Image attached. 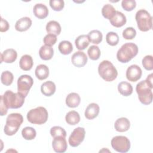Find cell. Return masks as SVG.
<instances>
[{"instance_id": "obj_21", "label": "cell", "mask_w": 153, "mask_h": 153, "mask_svg": "<svg viewBox=\"0 0 153 153\" xmlns=\"http://www.w3.org/2000/svg\"><path fill=\"white\" fill-rule=\"evenodd\" d=\"M19 65L22 70L25 71H30L33 65L32 57L28 54L22 56L19 61Z\"/></svg>"}, {"instance_id": "obj_15", "label": "cell", "mask_w": 153, "mask_h": 153, "mask_svg": "<svg viewBox=\"0 0 153 153\" xmlns=\"http://www.w3.org/2000/svg\"><path fill=\"white\" fill-rule=\"evenodd\" d=\"M33 12L35 16L39 19H44L48 15V9L43 4H35L33 8Z\"/></svg>"}, {"instance_id": "obj_24", "label": "cell", "mask_w": 153, "mask_h": 153, "mask_svg": "<svg viewBox=\"0 0 153 153\" xmlns=\"http://www.w3.org/2000/svg\"><path fill=\"white\" fill-rule=\"evenodd\" d=\"M35 74L38 79L44 80L47 78L49 75V69L45 65L41 64L36 66Z\"/></svg>"}, {"instance_id": "obj_3", "label": "cell", "mask_w": 153, "mask_h": 153, "mask_svg": "<svg viewBox=\"0 0 153 153\" xmlns=\"http://www.w3.org/2000/svg\"><path fill=\"white\" fill-rule=\"evenodd\" d=\"M4 104L8 109H18L21 108L25 102V97L20 94L13 93L11 90H7L3 95H1Z\"/></svg>"}, {"instance_id": "obj_18", "label": "cell", "mask_w": 153, "mask_h": 153, "mask_svg": "<svg viewBox=\"0 0 153 153\" xmlns=\"http://www.w3.org/2000/svg\"><path fill=\"white\" fill-rule=\"evenodd\" d=\"M31 25V19L28 17H24L16 22L15 25V29L19 32H24L28 30Z\"/></svg>"}, {"instance_id": "obj_30", "label": "cell", "mask_w": 153, "mask_h": 153, "mask_svg": "<svg viewBox=\"0 0 153 153\" xmlns=\"http://www.w3.org/2000/svg\"><path fill=\"white\" fill-rule=\"evenodd\" d=\"M90 42L94 44H100L103 38L102 33L100 31L98 30H91L88 34L87 35Z\"/></svg>"}, {"instance_id": "obj_1", "label": "cell", "mask_w": 153, "mask_h": 153, "mask_svg": "<svg viewBox=\"0 0 153 153\" xmlns=\"http://www.w3.org/2000/svg\"><path fill=\"white\" fill-rule=\"evenodd\" d=\"M138 53V47L133 42L123 44L117 53V60L123 63L129 62Z\"/></svg>"}, {"instance_id": "obj_11", "label": "cell", "mask_w": 153, "mask_h": 153, "mask_svg": "<svg viewBox=\"0 0 153 153\" xmlns=\"http://www.w3.org/2000/svg\"><path fill=\"white\" fill-rule=\"evenodd\" d=\"M142 71L141 68L137 65H130L126 71V78L131 82H136L139 80L142 76Z\"/></svg>"}, {"instance_id": "obj_37", "label": "cell", "mask_w": 153, "mask_h": 153, "mask_svg": "<svg viewBox=\"0 0 153 153\" xmlns=\"http://www.w3.org/2000/svg\"><path fill=\"white\" fill-rule=\"evenodd\" d=\"M142 63L143 68L147 71H151L153 69V57L151 55H147L145 56L142 60Z\"/></svg>"}, {"instance_id": "obj_41", "label": "cell", "mask_w": 153, "mask_h": 153, "mask_svg": "<svg viewBox=\"0 0 153 153\" xmlns=\"http://www.w3.org/2000/svg\"><path fill=\"white\" fill-rule=\"evenodd\" d=\"M44 43L45 45L51 47L54 45L57 41V36L56 35L51 33H48L46 35L43 39Z\"/></svg>"}, {"instance_id": "obj_14", "label": "cell", "mask_w": 153, "mask_h": 153, "mask_svg": "<svg viewBox=\"0 0 153 153\" xmlns=\"http://www.w3.org/2000/svg\"><path fill=\"white\" fill-rule=\"evenodd\" d=\"M17 57V53L13 48H8L1 54V62L12 63L16 61Z\"/></svg>"}, {"instance_id": "obj_6", "label": "cell", "mask_w": 153, "mask_h": 153, "mask_svg": "<svg viewBox=\"0 0 153 153\" xmlns=\"http://www.w3.org/2000/svg\"><path fill=\"white\" fill-rule=\"evenodd\" d=\"M137 27L140 31L147 32L152 29V17L145 10H138L135 16Z\"/></svg>"}, {"instance_id": "obj_23", "label": "cell", "mask_w": 153, "mask_h": 153, "mask_svg": "<svg viewBox=\"0 0 153 153\" xmlns=\"http://www.w3.org/2000/svg\"><path fill=\"white\" fill-rule=\"evenodd\" d=\"M39 55L41 59L44 60H50L54 55V50L51 47L42 45L39 50Z\"/></svg>"}, {"instance_id": "obj_27", "label": "cell", "mask_w": 153, "mask_h": 153, "mask_svg": "<svg viewBox=\"0 0 153 153\" xmlns=\"http://www.w3.org/2000/svg\"><path fill=\"white\" fill-rule=\"evenodd\" d=\"M119 93L124 96H128L133 93V87L131 84L126 81H122L118 85Z\"/></svg>"}, {"instance_id": "obj_26", "label": "cell", "mask_w": 153, "mask_h": 153, "mask_svg": "<svg viewBox=\"0 0 153 153\" xmlns=\"http://www.w3.org/2000/svg\"><path fill=\"white\" fill-rule=\"evenodd\" d=\"M45 29L48 33H51L55 35H59L60 33L62 30L59 23L54 20H51L48 22Z\"/></svg>"}, {"instance_id": "obj_7", "label": "cell", "mask_w": 153, "mask_h": 153, "mask_svg": "<svg viewBox=\"0 0 153 153\" xmlns=\"http://www.w3.org/2000/svg\"><path fill=\"white\" fill-rule=\"evenodd\" d=\"M139 101L143 105H148L152 102V89L145 80L139 82L136 87Z\"/></svg>"}, {"instance_id": "obj_10", "label": "cell", "mask_w": 153, "mask_h": 153, "mask_svg": "<svg viewBox=\"0 0 153 153\" xmlns=\"http://www.w3.org/2000/svg\"><path fill=\"white\" fill-rule=\"evenodd\" d=\"M85 134V131L84 128L81 127L75 128L69 137L68 142L69 145L72 147L79 146L83 142Z\"/></svg>"}, {"instance_id": "obj_8", "label": "cell", "mask_w": 153, "mask_h": 153, "mask_svg": "<svg viewBox=\"0 0 153 153\" xmlns=\"http://www.w3.org/2000/svg\"><path fill=\"white\" fill-rule=\"evenodd\" d=\"M112 148L121 153L128 152L130 149V142L129 139L124 136H117L114 137L111 141Z\"/></svg>"}, {"instance_id": "obj_39", "label": "cell", "mask_w": 153, "mask_h": 153, "mask_svg": "<svg viewBox=\"0 0 153 153\" xmlns=\"http://www.w3.org/2000/svg\"><path fill=\"white\" fill-rule=\"evenodd\" d=\"M49 4L51 8L56 11L62 10L65 6V2L63 0H50Z\"/></svg>"}, {"instance_id": "obj_9", "label": "cell", "mask_w": 153, "mask_h": 153, "mask_svg": "<svg viewBox=\"0 0 153 153\" xmlns=\"http://www.w3.org/2000/svg\"><path fill=\"white\" fill-rule=\"evenodd\" d=\"M33 84V78L29 75H22L17 79V92L25 98Z\"/></svg>"}, {"instance_id": "obj_43", "label": "cell", "mask_w": 153, "mask_h": 153, "mask_svg": "<svg viewBox=\"0 0 153 153\" xmlns=\"http://www.w3.org/2000/svg\"><path fill=\"white\" fill-rule=\"evenodd\" d=\"M0 114L1 116L5 115L7 114L8 112V108L6 106V105L4 104L3 100L1 98L0 100Z\"/></svg>"}, {"instance_id": "obj_12", "label": "cell", "mask_w": 153, "mask_h": 153, "mask_svg": "<svg viewBox=\"0 0 153 153\" xmlns=\"http://www.w3.org/2000/svg\"><path fill=\"white\" fill-rule=\"evenodd\" d=\"M87 57L85 53L78 51L73 54L71 57V62L74 66L77 68H81L85 66L87 62Z\"/></svg>"}, {"instance_id": "obj_16", "label": "cell", "mask_w": 153, "mask_h": 153, "mask_svg": "<svg viewBox=\"0 0 153 153\" xmlns=\"http://www.w3.org/2000/svg\"><path fill=\"white\" fill-rule=\"evenodd\" d=\"M100 111L99 106L95 103L89 104L86 108L84 112L85 117L88 120H93L99 114Z\"/></svg>"}, {"instance_id": "obj_29", "label": "cell", "mask_w": 153, "mask_h": 153, "mask_svg": "<svg viewBox=\"0 0 153 153\" xmlns=\"http://www.w3.org/2000/svg\"><path fill=\"white\" fill-rule=\"evenodd\" d=\"M58 49L61 54L63 55L69 54L73 50V46L71 42L69 41H61L59 45Z\"/></svg>"}, {"instance_id": "obj_17", "label": "cell", "mask_w": 153, "mask_h": 153, "mask_svg": "<svg viewBox=\"0 0 153 153\" xmlns=\"http://www.w3.org/2000/svg\"><path fill=\"white\" fill-rule=\"evenodd\" d=\"M111 24L115 27H121L123 26L127 22L126 16L121 12L116 11L115 14L109 20Z\"/></svg>"}, {"instance_id": "obj_36", "label": "cell", "mask_w": 153, "mask_h": 153, "mask_svg": "<svg viewBox=\"0 0 153 153\" xmlns=\"http://www.w3.org/2000/svg\"><path fill=\"white\" fill-rule=\"evenodd\" d=\"M50 134L51 136L54 138L58 136H62L63 137H66V132L65 129L60 126H54L50 129Z\"/></svg>"}, {"instance_id": "obj_22", "label": "cell", "mask_w": 153, "mask_h": 153, "mask_svg": "<svg viewBox=\"0 0 153 153\" xmlns=\"http://www.w3.org/2000/svg\"><path fill=\"white\" fill-rule=\"evenodd\" d=\"M81 102L79 95L76 93H71L66 97V104L69 108L77 107Z\"/></svg>"}, {"instance_id": "obj_44", "label": "cell", "mask_w": 153, "mask_h": 153, "mask_svg": "<svg viewBox=\"0 0 153 153\" xmlns=\"http://www.w3.org/2000/svg\"><path fill=\"white\" fill-rule=\"evenodd\" d=\"M152 74H149V75H148L146 79H145L146 82H147V84H148V85L149 86V87L152 89L153 88V85H152Z\"/></svg>"}, {"instance_id": "obj_32", "label": "cell", "mask_w": 153, "mask_h": 153, "mask_svg": "<svg viewBox=\"0 0 153 153\" xmlns=\"http://www.w3.org/2000/svg\"><path fill=\"white\" fill-rule=\"evenodd\" d=\"M22 135L23 137L27 140H33L36 135V130L31 127H26L22 130Z\"/></svg>"}, {"instance_id": "obj_13", "label": "cell", "mask_w": 153, "mask_h": 153, "mask_svg": "<svg viewBox=\"0 0 153 153\" xmlns=\"http://www.w3.org/2000/svg\"><path fill=\"white\" fill-rule=\"evenodd\" d=\"M52 146L53 150L57 153L65 152L68 148L67 142L65 137L58 136L54 138L52 142Z\"/></svg>"}, {"instance_id": "obj_35", "label": "cell", "mask_w": 153, "mask_h": 153, "mask_svg": "<svg viewBox=\"0 0 153 153\" xmlns=\"http://www.w3.org/2000/svg\"><path fill=\"white\" fill-rule=\"evenodd\" d=\"M106 41L109 45L115 46L119 42V36L115 32H109L106 35Z\"/></svg>"}, {"instance_id": "obj_4", "label": "cell", "mask_w": 153, "mask_h": 153, "mask_svg": "<svg viewBox=\"0 0 153 153\" xmlns=\"http://www.w3.org/2000/svg\"><path fill=\"white\" fill-rule=\"evenodd\" d=\"M98 72L100 77L107 82L116 79L118 72L114 65L109 60H103L98 66Z\"/></svg>"}, {"instance_id": "obj_33", "label": "cell", "mask_w": 153, "mask_h": 153, "mask_svg": "<svg viewBox=\"0 0 153 153\" xmlns=\"http://www.w3.org/2000/svg\"><path fill=\"white\" fill-rule=\"evenodd\" d=\"M87 53H88V57L92 60H98L101 55L100 50L99 49V47L97 45L90 46L87 50Z\"/></svg>"}, {"instance_id": "obj_38", "label": "cell", "mask_w": 153, "mask_h": 153, "mask_svg": "<svg viewBox=\"0 0 153 153\" xmlns=\"http://www.w3.org/2000/svg\"><path fill=\"white\" fill-rule=\"evenodd\" d=\"M136 35V30L132 27H128L126 28L123 32V37L127 40L133 39Z\"/></svg>"}, {"instance_id": "obj_42", "label": "cell", "mask_w": 153, "mask_h": 153, "mask_svg": "<svg viewBox=\"0 0 153 153\" xmlns=\"http://www.w3.org/2000/svg\"><path fill=\"white\" fill-rule=\"evenodd\" d=\"M0 26H1L0 31L1 32H5L7 31L9 29V27H10V25H9L8 22L6 20L4 19L2 17L1 19Z\"/></svg>"}, {"instance_id": "obj_2", "label": "cell", "mask_w": 153, "mask_h": 153, "mask_svg": "<svg viewBox=\"0 0 153 153\" xmlns=\"http://www.w3.org/2000/svg\"><path fill=\"white\" fill-rule=\"evenodd\" d=\"M23 121V116L19 113H12L8 115L4 131L7 136H13L19 130Z\"/></svg>"}, {"instance_id": "obj_34", "label": "cell", "mask_w": 153, "mask_h": 153, "mask_svg": "<svg viewBox=\"0 0 153 153\" xmlns=\"http://www.w3.org/2000/svg\"><path fill=\"white\" fill-rule=\"evenodd\" d=\"M13 79L14 76L11 72L8 71H5L2 72V73L1 74V81L2 84L7 86L10 85L13 83Z\"/></svg>"}, {"instance_id": "obj_31", "label": "cell", "mask_w": 153, "mask_h": 153, "mask_svg": "<svg viewBox=\"0 0 153 153\" xmlns=\"http://www.w3.org/2000/svg\"><path fill=\"white\" fill-rule=\"evenodd\" d=\"M116 13L115 8L111 4H105L102 9V16L108 20H111Z\"/></svg>"}, {"instance_id": "obj_25", "label": "cell", "mask_w": 153, "mask_h": 153, "mask_svg": "<svg viewBox=\"0 0 153 153\" xmlns=\"http://www.w3.org/2000/svg\"><path fill=\"white\" fill-rule=\"evenodd\" d=\"M90 44V40L87 35H81L78 36L75 41V44L76 48L79 50H83L87 48Z\"/></svg>"}, {"instance_id": "obj_5", "label": "cell", "mask_w": 153, "mask_h": 153, "mask_svg": "<svg viewBox=\"0 0 153 153\" xmlns=\"http://www.w3.org/2000/svg\"><path fill=\"white\" fill-rule=\"evenodd\" d=\"M48 117V111L42 106H38L35 109H32L27 114L28 121L33 124H43L47 122Z\"/></svg>"}, {"instance_id": "obj_40", "label": "cell", "mask_w": 153, "mask_h": 153, "mask_svg": "<svg viewBox=\"0 0 153 153\" xmlns=\"http://www.w3.org/2000/svg\"><path fill=\"white\" fill-rule=\"evenodd\" d=\"M123 8L127 11H131L136 8V2L134 0H123L121 2Z\"/></svg>"}, {"instance_id": "obj_28", "label": "cell", "mask_w": 153, "mask_h": 153, "mask_svg": "<svg viewBox=\"0 0 153 153\" xmlns=\"http://www.w3.org/2000/svg\"><path fill=\"white\" fill-rule=\"evenodd\" d=\"M65 120L69 125H76L80 121L79 114L75 111H69L65 116Z\"/></svg>"}, {"instance_id": "obj_20", "label": "cell", "mask_w": 153, "mask_h": 153, "mask_svg": "<svg viewBox=\"0 0 153 153\" xmlns=\"http://www.w3.org/2000/svg\"><path fill=\"white\" fill-rule=\"evenodd\" d=\"M56 85L51 81H48L43 84L41 86V93L45 96H51L54 94L56 91Z\"/></svg>"}, {"instance_id": "obj_19", "label": "cell", "mask_w": 153, "mask_h": 153, "mask_svg": "<svg viewBox=\"0 0 153 153\" xmlns=\"http://www.w3.org/2000/svg\"><path fill=\"white\" fill-rule=\"evenodd\" d=\"M130 122L125 117H121L117 119L114 124L115 129L118 132L126 131L130 128Z\"/></svg>"}]
</instances>
